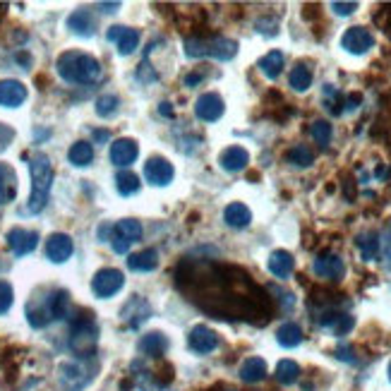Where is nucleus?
Masks as SVG:
<instances>
[{
	"mask_svg": "<svg viewBox=\"0 0 391 391\" xmlns=\"http://www.w3.org/2000/svg\"><path fill=\"white\" fill-rule=\"evenodd\" d=\"M108 41H115L120 56H132L139 46V32L137 29H130V27H110Z\"/></svg>",
	"mask_w": 391,
	"mask_h": 391,
	"instance_id": "6ab92c4d",
	"label": "nucleus"
},
{
	"mask_svg": "<svg viewBox=\"0 0 391 391\" xmlns=\"http://www.w3.org/2000/svg\"><path fill=\"white\" fill-rule=\"evenodd\" d=\"M118 106L120 101L115 94H101L96 98V115L98 118H110V115L118 113Z\"/></svg>",
	"mask_w": 391,
	"mask_h": 391,
	"instance_id": "e433bc0d",
	"label": "nucleus"
},
{
	"mask_svg": "<svg viewBox=\"0 0 391 391\" xmlns=\"http://www.w3.org/2000/svg\"><path fill=\"white\" fill-rule=\"evenodd\" d=\"M96 365L84 363V360H75V363H63L58 367V387L63 391H82L89 387V382L94 379Z\"/></svg>",
	"mask_w": 391,
	"mask_h": 391,
	"instance_id": "423d86ee",
	"label": "nucleus"
},
{
	"mask_svg": "<svg viewBox=\"0 0 391 391\" xmlns=\"http://www.w3.org/2000/svg\"><path fill=\"white\" fill-rule=\"evenodd\" d=\"M17 195V176L13 166L0 163V207L8 202H13Z\"/></svg>",
	"mask_w": 391,
	"mask_h": 391,
	"instance_id": "a878e982",
	"label": "nucleus"
},
{
	"mask_svg": "<svg viewBox=\"0 0 391 391\" xmlns=\"http://www.w3.org/2000/svg\"><path fill=\"white\" fill-rule=\"evenodd\" d=\"M13 302H15V290H13V286H10L8 281H0V317L10 312Z\"/></svg>",
	"mask_w": 391,
	"mask_h": 391,
	"instance_id": "ea45409f",
	"label": "nucleus"
},
{
	"mask_svg": "<svg viewBox=\"0 0 391 391\" xmlns=\"http://www.w3.org/2000/svg\"><path fill=\"white\" fill-rule=\"evenodd\" d=\"M271 293H276L278 295V300H283V310H290V307L295 305V297H293V293H286V290H278V288H274L271 286Z\"/></svg>",
	"mask_w": 391,
	"mask_h": 391,
	"instance_id": "49530a36",
	"label": "nucleus"
},
{
	"mask_svg": "<svg viewBox=\"0 0 391 391\" xmlns=\"http://www.w3.org/2000/svg\"><path fill=\"white\" fill-rule=\"evenodd\" d=\"M224 110H226L224 98L216 94V91H207V94H202L195 103V115L204 122H216L224 115Z\"/></svg>",
	"mask_w": 391,
	"mask_h": 391,
	"instance_id": "ddd939ff",
	"label": "nucleus"
},
{
	"mask_svg": "<svg viewBox=\"0 0 391 391\" xmlns=\"http://www.w3.org/2000/svg\"><path fill=\"white\" fill-rule=\"evenodd\" d=\"M255 29L259 34H264V37H276L278 34V20L276 17H259V20L255 22Z\"/></svg>",
	"mask_w": 391,
	"mask_h": 391,
	"instance_id": "79ce46f5",
	"label": "nucleus"
},
{
	"mask_svg": "<svg viewBox=\"0 0 391 391\" xmlns=\"http://www.w3.org/2000/svg\"><path fill=\"white\" fill-rule=\"evenodd\" d=\"M139 351L144 355H151V358H159L168 351V338L161 334V331H149L139 338Z\"/></svg>",
	"mask_w": 391,
	"mask_h": 391,
	"instance_id": "393cba45",
	"label": "nucleus"
},
{
	"mask_svg": "<svg viewBox=\"0 0 391 391\" xmlns=\"http://www.w3.org/2000/svg\"><path fill=\"white\" fill-rule=\"evenodd\" d=\"M353 326H355V319L351 317V314H346V312H338L334 322L329 324V329L334 331L336 336H346L348 331L353 329Z\"/></svg>",
	"mask_w": 391,
	"mask_h": 391,
	"instance_id": "58836bf2",
	"label": "nucleus"
},
{
	"mask_svg": "<svg viewBox=\"0 0 391 391\" xmlns=\"http://www.w3.org/2000/svg\"><path fill=\"white\" fill-rule=\"evenodd\" d=\"M310 135L314 142L319 144V147H329L331 142V135H334V130H331V125L326 120H314L312 127H310Z\"/></svg>",
	"mask_w": 391,
	"mask_h": 391,
	"instance_id": "4c0bfd02",
	"label": "nucleus"
},
{
	"mask_svg": "<svg viewBox=\"0 0 391 391\" xmlns=\"http://www.w3.org/2000/svg\"><path fill=\"white\" fill-rule=\"evenodd\" d=\"M288 82L295 91H307L312 86V70L305 65V63H297V65L290 70Z\"/></svg>",
	"mask_w": 391,
	"mask_h": 391,
	"instance_id": "473e14b6",
	"label": "nucleus"
},
{
	"mask_svg": "<svg viewBox=\"0 0 391 391\" xmlns=\"http://www.w3.org/2000/svg\"><path fill=\"white\" fill-rule=\"evenodd\" d=\"M224 219H226V224L231 226V229H248L250 224H252V212H250V207L248 204H243V202H231L229 207H226V212H224Z\"/></svg>",
	"mask_w": 391,
	"mask_h": 391,
	"instance_id": "b1692460",
	"label": "nucleus"
},
{
	"mask_svg": "<svg viewBox=\"0 0 391 391\" xmlns=\"http://www.w3.org/2000/svg\"><path fill=\"white\" fill-rule=\"evenodd\" d=\"M355 245H358L360 255H363L365 262H372L379 255V236L377 231H365L355 238Z\"/></svg>",
	"mask_w": 391,
	"mask_h": 391,
	"instance_id": "c756f323",
	"label": "nucleus"
},
{
	"mask_svg": "<svg viewBox=\"0 0 391 391\" xmlns=\"http://www.w3.org/2000/svg\"><path fill=\"white\" fill-rule=\"evenodd\" d=\"M27 101V86L20 79H3L0 82V106L17 108Z\"/></svg>",
	"mask_w": 391,
	"mask_h": 391,
	"instance_id": "aec40b11",
	"label": "nucleus"
},
{
	"mask_svg": "<svg viewBox=\"0 0 391 391\" xmlns=\"http://www.w3.org/2000/svg\"><path fill=\"white\" fill-rule=\"evenodd\" d=\"M286 161L293 163V166H297V168H310L314 163V151L307 147V144H295L293 149H288Z\"/></svg>",
	"mask_w": 391,
	"mask_h": 391,
	"instance_id": "72a5a7b5",
	"label": "nucleus"
},
{
	"mask_svg": "<svg viewBox=\"0 0 391 391\" xmlns=\"http://www.w3.org/2000/svg\"><path fill=\"white\" fill-rule=\"evenodd\" d=\"M267 267H269V271L276 278H288L290 274H293L295 259L288 250H274L269 255V259H267Z\"/></svg>",
	"mask_w": 391,
	"mask_h": 391,
	"instance_id": "5701e85b",
	"label": "nucleus"
},
{
	"mask_svg": "<svg viewBox=\"0 0 391 391\" xmlns=\"http://www.w3.org/2000/svg\"><path fill=\"white\" fill-rule=\"evenodd\" d=\"M372 46H375V37H372V32L365 27H351V29H346V34L341 37V49L353 56L367 53Z\"/></svg>",
	"mask_w": 391,
	"mask_h": 391,
	"instance_id": "9b49d317",
	"label": "nucleus"
},
{
	"mask_svg": "<svg viewBox=\"0 0 391 391\" xmlns=\"http://www.w3.org/2000/svg\"><path fill=\"white\" fill-rule=\"evenodd\" d=\"M137 156H139V147H137L135 139L120 137L110 144V163H113V166L127 168L130 163L137 161Z\"/></svg>",
	"mask_w": 391,
	"mask_h": 391,
	"instance_id": "f3484780",
	"label": "nucleus"
},
{
	"mask_svg": "<svg viewBox=\"0 0 391 391\" xmlns=\"http://www.w3.org/2000/svg\"><path fill=\"white\" fill-rule=\"evenodd\" d=\"M176 176V168H173V163L168 159H163V156H151L144 163V178H147L149 185H154V188H163V185H168Z\"/></svg>",
	"mask_w": 391,
	"mask_h": 391,
	"instance_id": "9d476101",
	"label": "nucleus"
},
{
	"mask_svg": "<svg viewBox=\"0 0 391 391\" xmlns=\"http://www.w3.org/2000/svg\"><path fill=\"white\" fill-rule=\"evenodd\" d=\"M96 341H98V329H96L94 319H91V312L89 314L84 312V317H79L72 322L70 351H72L75 355H79V358H89L96 348Z\"/></svg>",
	"mask_w": 391,
	"mask_h": 391,
	"instance_id": "39448f33",
	"label": "nucleus"
},
{
	"mask_svg": "<svg viewBox=\"0 0 391 391\" xmlns=\"http://www.w3.org/2000/svg\"><path fill=\"white\" fill-rule=\"evenodd\" d=\"M176 283L190 302L216 319H243L252 324L271 319V297L238 267L185 259L176 271Z\"/></svg>",
	"mask_w": 391,
	"mask_h": 391,
	"instance_id": "f257e3e1",
	"label": "nucleus"
},
{
	"mask_svg": "<svg viewBox=\"0 0 391 391\" xmlns=\"http://www.w3.org/2000/svg\"><path fill=\"white\" fill-rule=\"evenodd\" d=\"M336 358L343 360V363H355L353 348H351V346H338V348H336Z\"/></svg>",
	"mask_w": 391,
	"mask_h": 391,
	"instance_id": "de8ad7c7",
	"label": "nucleus"
},
{
	"mask_svg": "<svg viewBox=\"0 0 391 391\" xmlns=\"http://www.w3.org/2000/svg\"><path fill=\"white\" fill-rule=\"evenodd\" d=\"M137 77H139V82H156V72L151 70L149 63L144 60L142 65H139V70H137Z\"/></svg>",
	"mask_w": 391,
	"mask_h": 391,
	"instance_id": "a18cd8bd",
	"label": "nucleus"
},
{
	"mask_svg": "<svg viewBox=\"0 0 391 391\" xmlns=\"http://www.w3.org/2000/svg\"><path fill=\"white\" fill-rule=\"evenodd\" d=\"M219 163L224 171L238 173V171H243V168H248L250 154H248V149H243V147H229L219 154Z\"/></svg>",
	"mask_w": 391,
	"mask_h": 391,
	"instance_id": "4be33fe9",
	"label": "nucleus"
},
{
	"mask_svg": "<svg viewBox=\"0 0 391 391\" xmlns=\"http://www.w3.org/2000/svg\"><path fill=\"white\" fill-rule=\"evenodd\" d=\"M159 113L163 115V118H173V115H176L173 113V108H171V103H166V101L159 103Z\"/></svg>",
	"mask_w": 391,
	"mask_h": 391,
	"instance_id": "8fccbe9b",
	"label": "nucleus"
},
{
	"mask_svg": "<svg viewBox=\"0 0 391 391\" xmlns=\"http://www.w3.org/2000/svg\"><path fill=\"white\" fill-rule=\"evenodd\" d=\"M331 10H334L336 15L346 17V15H353L355 10H358V3H331Z\"/></svg>",
	"mask_w": 391,
	"mask_h": 391,
	"instance_id": "c03bdc74",
	"label": "nucleus"
},
{
	"mask_svg": "<svg viewBox=\"0 0 391 391\" xmlns=\"http://www.w3.org/2000/svg\"><path fill=\"white\" fill-rule=\"evenodd\" d=\"M360 103H363V96L355 91V94H351V96L346 98V101H343V106H346V110H355V108L360 106Z\"/></svg>",
	"mask_w": 391,
	"mask_h": 391,
	"instance_id": "09e8293b",
	"label": "nucleus"
},
{
	"mask_svg": "<svg viewBox=\"0 0 391 391\" xmlns=\"http://www.w3.org/2000/svg\"><path fill=\"white\" fill-rule=\"evenodd\" d=\"M389 379H391V363H389Z\"/></svg>",
	"mask_w": 391,
	"mask_h": 391,
	"instance_id": "6e6d98bb",
	"label": "nucleus"
},
{
	"mask_svg": "<svg viewBox=\"0 0 391 391\" xmlns=\"http://www.w3.org/2000/svg\"><path fill=\"white\" fill-rule=\"evenodd\" d=\"M94 137L98 139V142H101V139H106V137H108V132H106V130H96V132H94Z\"/></svg>",
	"mask_w": 391,
	"mask_h": 391,
	"instance_id": "864d4df0",
	"label": "nucleus"
},
{
	"mask_svg": "<svg viewBox=\"0 0 391 391\" xmlns=\"http://www.w3.org/2000/svg\"><path fill=\"white\" fill-rule=\"evenodd\" d=\"M98 8H103V13H115V8H120V3H101Z\"/></svg>",
	"mask_w": 391,
	"mask_h": 391,
	"instance_id": "3c124183",
	"label": "nucleus"
},
{
	"mask_svg": "<svg viewBox=\"0 0 391 391\" xmlns=\"http://www.w3.org/2000/svg\"><path fill=\"white\" fill-rule=\"evenodd\" d=\"M72 252H75V245L68 233H53V236H49V241H46V257H49L53 264L68 262L70 257H72Z\"/></svg>",
	"mask_w": 391,
	"mask_h": 391,
	"instance_id": "4468645a",
	"label": "nucleus"
},
{
	"mask_svg": "<svg viewBox=\"0 0 391 391\" xmlns=\"http://www.w3.org/2000/svg\"><path fill=\"white\" fill-rule=\"evenodd\" d=\"M68 159L72 166H77V168H84V166H89L91 161H94V147H91V142H75L72 147H70L68 151Z\"/></svg>",
	"mask_w": 391,
	"mask_h": 391,
	"instance_id": "c85d7f7f",
	"label": "nucleus"
},
{
	"mask_svg": "<svg viewBox=\"0 0 391 391\" xmlns=\"http://www.w3.org/2000/svg\"><path fill=\"white\" fill-rule=\"evenodd\" d=\"M122 286H125V276H122L120 269H113V267L98 269L94 274V278H91V290H94V295L101 297V300L120 293Z\"/></svg>",
	"mask_w": 391,
	"mask_h": 391,
	"instance_id": "6e6552de",
	"label": "nucleus"
},
{
	"mask_svg": "<svg viewBox=\"0 0 391 391\" xmlns=\"http://www.w3.org/2000/svg\"><path fill=\"white\" fill-rule=\"evenodd\" d=\"M314 274L329 281H341L343 274H346V264L336 252H322L314 259Z\"/></svg>",
	"mask_w": 391,
	"mask_h": 391,
	"instance_id": "2eb2a0df",
	"label": "nucleus"
},
{
	"mask_svg": "<svg viewBox=\"0 0 391 391\" xmlns=\"http://www.w3.org/2000/svg\"><path fill=\"white\" fill-rule=\"evenodd\" d=\"M183 51L190 58H214V60H233L238 53V41L226 37H190L183 41Z\"/></svg>",
	"mask_w": 391,
	"mask_h": 391,
	"instance_id": "20e7f679",
	"label": "nucleus"
},
{
	"mask_svg": "<svg viewBox=\"0 0 391 391\" xmlns=\"http://www.w3.org/2000/svg\"><path fill=\"white\" fill-rule=\"evenodd\" d=\"M283 63H286V58H283L281 51H269V53L259 60V70L264 72V77L276 79L283 70Z\"/></svg>",
	"mask_w": 391,
	"mask_h": 391,
	"instance_id": "2f4dec72",
	"label": "nucleus"
},
{
	"mask_svg": "<svg viewBox=\"0 0 391 391\" xmlns=\"http://www.w3.org/2000/svg\"><path fill=\"white\" fill-rule=\"evenodd\" d=\"M39 245V233L27 231V229H13L8 233V248L13 250L15 257L32 255Z\"/></svg>",
	"mask_w": 391,
	"mask_h": 391,
	"instance_id": "dca6fc26",
	"label": "nucleus"
},
{
	"mask_svg": "<svg viewBox=\"0 0 391 391\" xmlns=\"http://www.w3.org/2000/svg\"><path fill=\"white\" fill-rule=\"evenodd\" d=\"M267 377V363L262 358H248L241 365V379L248 384H257Z\"/></svg>",
	"mask_w": 391,
	"mask_h": 391,
	"instance_id": "cd10ccee",
	"label": "nucleus"
},
{
	"mask_svg": "<svg viewBox=\"0 0 391 391\" xmlns=\"http://www.w3.org/2000/svg\"><path fill=\"white\" fill-rule=\"evenodd\" d=\"M297 377H300V365H297L295 360H281V363L276 365V379L283 384V387L295 384Z\"/></svg>",
	"mask_w": 391,
	"mask_h": 391,
	"instance_id": "f704fd0d",
	"label": "nucleus"
},
{
	"mask_svg": "<svg viewBox=\"0 0 391 391\" xmlns=\"http://www.w3.org/2000/svg\"><path fill=\"white\" fill-rule=\"evenodd\" d=\"M68 29L75 34V37L89 39L96 34V20L89 10H75V13L68 17Z\"/></svg>",
	"mask_w": 391,
	"mask_h": 391,
	"instance_id": "412c9836",
	"label": "nucleus"
},
{
	"mask_svg": "<svg viewBox=\"0 0 391 391\" xmlns=\"http://www.w3.org/2000/svg\"><path fill=\"white\" fill-rule=\"evenodd\" d=\"M387 257L391 259V229H389V233H387Z\"/></svg>",
	"mask_w": 391,
	"mask_h": 391,
	"instance_id": "5fc2aeb1",
	"label": "nucleus"
},
{
	"mask_svg": "<svg viewBox=\"0 0 391 391\" xmlns=\"http://www.w3.org/2000/svg\"><path fill=\"white\" fill-rule=\"evenodd\" d=\"M127 267H130L132 271H154L156 267H159V252L156 250H142V252H135L127 257Z\"/></svg>",
	"mask_w": 391,
	"mask_h": 391,
	"instance_id": "bb28decb",
	"label": "nucleus"
},
{
	"mask_svg": "<svg viewBox=\"0 0 391 391\" xmlns=\"http://www.w3.org/2000/svg\"><path fill=\"white\" fill-rule=\"evenodd\" d=\"M58 75L70 84H94L101 77V63L82 51H65L56 60Z\"/></svg>",
	"mask_w": 391,
	"mask_h": 391,
	"instance_id": "f03ea898",
	"label": "nucleus"
},
{
	"mask_svg": "<svg viewBox=\"0 0 391 391\" xmlns=\"http://www.w3.org/2000/svg\"><path fill=\"white\" fill-rule=\"evenodd\" d=\"M56 319L53 310V290H46L44 297L39 293L27 302V322L34 326V329H44Z\"/></svg>",
	"mask_w": 391,
	"mask_h": 391,
	"instance_id": "0eeeda50",
	"label": "nucleus"
},
{
	"mask_svg": "<svg viewBox=\"0 0 391 391\" xmlns=\"http://www.w3.org/2000/svg\"><path fill=\"white\" fill-rule=\"evenodd\" d=\"M115 188H118L122 197H130L139 190V178L132 171H120L115 176Z\"/></svg>",
	"mask_w": 391,
	"mask_h": 391,
	"instance_id": "c9c22d12",
	"label": "nucleus"
},
{
	"mask_svg": "<svg viewBox=\"0 0 391 391\" xmlns=\"http://www.w3.org/2000/svg\"><path fill=\"white\" fill-rule=\"evenodd\" d=\"M276 341H278V346H283V348L300 346V343H302V329L295 322H286V324L278 326Z\"/></svg>",
	"mask_w": 391,
	"mask_h": 391,
	"instance_id": "7c9ffc66",
	"label": "nucleus"
},
{
	"mask_svg": "<svg viewBox=\"0 0 391 391\" xmlns=\"http://www.w3.org/2000/svg\"><path fill=\"white\" fill-rule=\"evenodd\" d=\"M200 79H202V75H190V77L185 79V84H188V86H195V84H197V82H200Z\"/></svg>",
	"mask_w": 391,
	"mask_h": 391,
	"instance_id": "603ef678",
	"label": "nucleus"
},
{
	"mask_svg": "<svg viewBox=\"0 0 391 391\" xmlns=\"http://www.w3.org/2000/svg\"><path fill=\"white\" fill-rule=\"evenodd\" d=\"M29 176H32V195H29L27 212L41 214L49 204L51 185H53V166L49 156L41 151L29 156Z\"/></svg>",
	"mask_w": 391,
	"mask_h": 391,
	"instance_id": "7ed1b4c3",
	"label": "nucleus"
},
{
	"mask_svg": "<svg viewBox=\"0 0 391 391\" xmlns=\"http://www.w3.org/2000/svg\"><path fill=\"white\" fill-rule=\"evenodd\" d=\"M375 22L379 27H382V32L391 34V5H384L382 10L375 15Z\"/></svg>",
	"mask_w": 391,
	"mask_h": 391,
	"instance_id": "37998d69",
	"label": "nucleus"
},
{
	"mask_svg": "<svg viewBox=\"0 0 391 391\" xmlns=\"http://www.w3.org/2000/svg\"><path fill=\"white\" fill-rule=\"evenodd\" d=\"M120 317H122V322L130 326V329H139V326H142L151 317V305L147 302V297L132 295L130 300L122 305Z\"/></svg>",
	"mask_w": 391,
	"mask_h": 391,
	"instance_id": "f8f14e48",
	"label": "nucleus"
},
{
	"mask_svg": "<svg viewBox=\"0 0 391 391\" xmlns=\"http://www.w3.org/2000/svg\"><path fill=\"white\" fill-rule=\"evenodd\" d=\"M231 391H233V389H231Z\"/></svg>",
	"mask_w": 391,
	"mask_h": 391,
	"instance_id": "4d7b16f0",
	"label": "nucleus"
},
{
	"mask_svg": "<svg viewBox=\"0 0 391 391\" xmlns=\"http://www.w3.org/2000/svg\"><path fill=\"white\" fill-rule=\"evenodd\" d=\"M324 98H326V103H329V110H331V113H334V115H341L343 101H341V96H338V91H336L334 84H324Z\"/></svg>",
	"mask_w": 391,
	"mask_h": 391,
	"instance_id": "a19ab883",
	"label": "nucleus"
},
{
	"mask_svg": "<svg viewBox=\"0 0 391 391\" xmlns=\"http://www.w3.org/2000/svg\"><path fill=\"white\" fill-rule=\"evenodd\" d=\"M139 238H142V224L135 219H122L115 224L110 245H113V250L118 255H127V250H130Z\"/></svg>",
	"mask_w": 391,
	"mask_h": 391,
	"instance_id": "1a4fd4ad",
	"label": "nucleus"
},
{
	"mask_svg": "<svg viewBox=\"0 0 391 391\" xmlns=\"http://www.w3.org/2000/svg\"><path fill=\"white\" fill-rule=\"evenodd\" d=\"M188 343H190V348H192L195 353L207 355V353L216 351V346H219V334H216L214 329H209V326L197 324L195 329L190 331Z\"/></svg>",
	"mask_w": 391,
	"mask_h": 391,
	"instance_id": "a211bd4d",
	"label": "nucleus"
}]
</instances>
